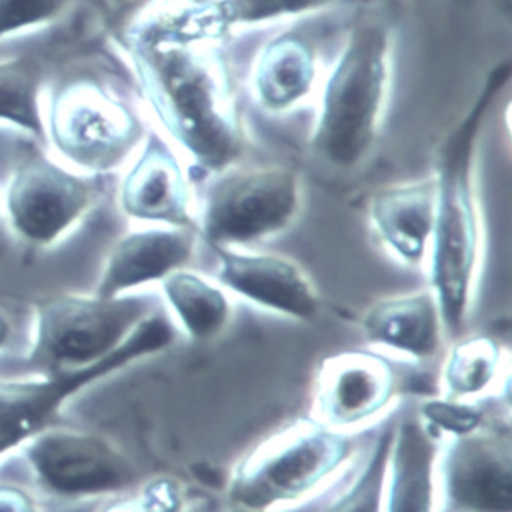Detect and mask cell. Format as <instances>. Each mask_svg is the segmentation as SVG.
<instances>
[{
  "label": "cell",
  "instance_id": "1",
  "mask_svg": "<svg viewBox=\"0 0 512 512\" xmlns=\"http://www.w3.org/2000/svg\"><path fill=\"white\" fill-rule=\"evenodd\" d=\"M124 52L162 130L198 168L216 174L238 164L242 118L210 44L160 42L128 28Z\"/></svg>",
  "mask_w": 512,
  "mask_h": 512
},
{
  "label": "cell",
  "instance_id": "2",
  "mask_svg": "<svg viewBox=\"0 0 512 512\" xmlns=\"http://www.w3.org/2000/svg\"><path fill=\"white\" fill-rule=\"evenodd\" d=\"M512 78L510 60L484 76L466 112L444 134L432 174L434 224L428 246L430 292L452 340L466 330L482 252V218L476 192V154L490 110Z\"/></svg>",
  "mask_w": 512,
  "mask_h": 512
},
{
  "label": "cell",
  "instance_id": "3",
  "mask_svg": "<svg viewBox=\"0 0 512 512\" xmlns=\"http://www.w3.org/2000/svg\"><path fill=\"white\" fill-rule=\"evenodd\" d=\"M392 74L390 30L354 24L322 84L310 148L326 166L350 172L370 156L386 110Z\"/></svg>",
  "mask_w": 512,
  "mask_h": 512
},
{
  "label": "cell",
  "instance_id": "4",
  "mask_svg": "<svg viewBox=\"0 0 512 512\" xmlns=\"http://www.w3.org/2000/svg\"><path fill=\"white\" fill-rule=\"evenodd\" d=\"M354 452V438L314 416L298 418L252 448L234 468L228 498L246 512H270L314 492Z\"/></svg>",
  "mask_w": 512,
  "mask_h": 512
},
{
  "label": "cell",
  "instance_id": "5",
  "mask_svg": "<svg viewBox=\"0 0 512 512\" xmlns=\"http://www.w3.org/2000/svg\"><path fill=\"white\" fill-rule=\"evenodd\" d=\"M44 132L58 160L86 176L124 166L148 134L140 114L94 78L68 80L46 98Z\"/></svg>",
  "mask_w": 512,
  "mask_h": 512
},
{
  "label": "cell",
  "instance_id": "6",
  "mask_svg": "<svg viewBox=\"0 0 512 512\" xmlns=\"http://www.w3.org/2000/svg\"><path fill=\"white\" fill-rule=\"evenodd\" d=\"M156 306L146 296L98 298L52 294L32 308L26 366L54 374L90 366L112 354Z\"/></svg>",
  "mask_w": 512,
  "mask_h": 512
},
{
  "label": "cell",
  "instance_id": "7",
  "mask_svg": "<svg viewBox=\"0 0 512 512\" xmlns=\"http://www.w3.org/2000/svg\"><path fill=\"white\" fill-rule=\"evenodd\" d=\"M174 326L158 308L106 358L76 370L0 378V460L52 426L64 404L98 380L166 350Z\"/></svg>",
  "mask_w": 512,
  "mask_h": 512
},
{
  "label": "cell",
  "instance_id": "8",
  "mask_svg": "<svg viewBox=\"0 0 512 512\" xmlns=\"http://www.w3.org/2000/svg\"><path fill=\"white\" fill-rule=\"evenodd\" d=\"M300 176L286 166H238L216 174L196 210L198 236L208 246L246 248L284 232L300 212Z\"/></svg>",
  "mask_w": 512,
  "mask_h": 512
},
{
  "label": "cell",
  "instance_id": "9",
  "mask_svg": "<svg viewBox=\"0 0 512 512\" xmlns=\"http://www.w3.org/2000/svg\"><path fill=\"white\" fill-rule=\"evenodd\" d=\"M94 202L92 176L46 156L22 162L4 190V212L12 232L36 248L60 242L84 220Z\"/></svg>",
  "mask_w": 512,
  "mask_h": 512
},
{
  "label": "cell",
  "instance_id": "10",
  "mask_svg": "<svg viewBox=\"0 0 512 512\" xmlns=\"http://www.w3.org/2000/svg\"><path fill=\"white\" fill-rule=\"evenodd\" d=\"M22 454L40 490L56 498L120 494L136 482L130 458L94 432L48 426L22 446Z\"/></svg>",
  "mask_w": 512,
  "mask_h": 512
},
{
  "label": "cell",
  "instance_id": "11",
  "mask_svg": "<svg viewBox=\"0 0 512 512\" xmlns=\"http://www.w3.org/2000/svg\"><path fill=\"white\" fill-rule=\"evenodd\" d=\"M120 210L144 226L186 228L198 234L192 180L176 150L148 132L118 188Z\"/></svg>",
  "mask_w": 512,
  "mask_h": 512
},
{
  "label": "cell",
  "instance_id": "12",
  "mask_svg": "<svg viewBox=\"0 0 512 512\" xmlns=\"http://www.w3.org/2000/svg\"><path fill=\"white\" fill-rule=\"evenodd\" d=\"M436 472L456 512H512V438L508 430L476 428L452 436Z\"/></svg>",
  "mask_w": 512,
  "mask_h": 512
},
{
  "label": "cell",
  "instance_id": "13",
  "mask_svg": "<svg viewBox=\"0 0 512 512\" xmlns=\"http://www.w3.org/2000/svg\"><path fill=\"white\" fill-rule=\"evenodd\" d=\"M338 0H210L206 4H182L176 10L142 16L130 24L160 42L212 44L238 28L270 24L308 16L334 6Z\"/></svg>",
  "mask_w": 512,
  "mask_h": 512
},
{
  "label": "cell",
  "instance_id": "14",
  "mask_svg": "<svg viewBox=\"0 0 512 512\" xmlns=\"http://www.w3.org/2000/svg\"><path fill=\"white\" fill-rule=\"evenodd\" d=\"M208 248L216 258V282L222 288L254 306L296 320H312L318 314L320 294L294 260L230 246Z\"/></svg>",
  "mask_w": 512,
  "mask_h": 512
},
{
  "label": "cell",
  "instance_id": "15",
  "mask_svg": "<svg viewBox=\"0 0 512 512\" xmlns=\"http://www.w3.org/2000/svg\"><path fill=\"white\" fill-rule=\"evenodd\" d=\"M396 374L392 364L376 352H340L330 356L318 374L314 418L348 430L380 414L392 400Z\"/></svg>",
  "mask_w": 512,
  "mask_h": 512
},
{
  "label": "cell",
  "instance_id": "16",
  "mask_svg": "<svg viewBox=\"0 0 512 512\" xmlns=\"http://www.w3.org/2000/svg\"><path fill=\"white\" fill-rule=\"evenodd\" d=\"M196 232L168 226L134 228L110 248L92 294L126 296L136 288L162 282L188 266L196 248Z\"/></svg>",
  "mask_w": 512,
  "mask_h": 512
},
{
  "label": "cell",
  "instance_id": "17",
  "mask_svg": "<svg viewBox=\"0 0 512 512\" xmlns=\"http://www.w3.org/2000/svg\"><path fill=\"white\" fill-rule=\"evenodd\" d=\"M438 442L418 416L394 422L382 512H434Z\"/></svg>",
  "mask_w": 512,
  "mask_h": 512
},
{
  "label": "cell",
  "instance_id": "18",
  "mask_svg": "<svg viewBox=\"0 0 512 512\" xmlns=\"http://www.w3.org/2000/svg\"><path fill=\"white\" fill-rule=\"evenodd\" d=\"M368 212L380 242L394 258L408 266L426 260L434 224L432 176L378 190Z\"/></svg>",
  "mask_w": 512,
  "mask_h": 512
},
{
  "label": "cell",
  "instance_id": "19",
  "mask_svg": "<svg viewBox=\"0 0 512 512\" xmlns=\"http://www.w3.org/2000/svg\"><path fill=\"white\" fill-rule=\"evenodd\" d=\"M366 340L414 360L434 358L442 346V318L428 290L388 296L374 302L360 320Z\"/></svg>",
  "mask_w": 512,
  "mask_h": 512
},
{
  "label": "cell",
  "instance_id": "20",
  "mask_svg": "<svg viewBox=\"0 0 512 512\" xmlns=\"http://www.w3.org/2000/svg\"><path fill=\"white\" fill-rule=\"evenodd\" d=\"M316 78L314 48L300 36L280 34L268 40L254 56L250 90L264 112L280 116L298 108L312 94Z\"/></svg>",
  "mask_w": 512,
  "mask_h": 512
},
{
  "label": "cell",
  "instance_id": "21",
  "mask_svg": "<svg viewBox=\"0 0 512 512\" xmlns=\"http://www.w3.org/2000/svg\"><path fill=\"white\" fill-rule=\"evenodd\" d=\"M160 286L168 308L190 340H212L228 326L232 306L218 282L182 268L166 276Z\"/></svg>",
  "mask_w": 512,
  "mask_h": 512
},
{
  "label": "cell",
  "instance_id": "22",
  "mask_svg": "<svg viewBox=\"0 0 512 512\" xmlns=\"http://www.w3.org/2000/svg\"><path fill=\"white\" fill-rule=\"evenodd\" d=\"M0 124L46 140L42 74L34 62L0 60Z\"/></svg>",
  "mask_w": 512,
  "mask_h": 512
},
{
  "label": "cell",
  "instance_id": "23",
  "mask_svg": "<svg viewBox=\"0 0 512 512\" xmlns=\"http://www.w3.org/2000/svg\"><path fill=\"white\" fill-rule=\"evenodd\" d=\"M500 368L502 350L494 338H456L442 368V384L446 398L464 400L482 394L498 378Z\"/></svg>",
  "mask_w": 512,
  "mask_h": 512
},
{
  "label": "cell",
  "instance_id": "24",
  "mask_svg": "<svg viewBox=\"0 0 512 512\" xmlns=\"http://www.w3.org/2000/svg\"><path fill=\"white\" fill-rule=\"evenodd\" d=\"M392 434L394 424H386L354 480L324 508V512H382Z\"/></svg>",
  "mask_w": 512,
  "mask_h": 512
},
{
  "label": "cell",
  "instance_id": "25",
  "mask_svg": "<svg viewBox=\"0 0 512 512\" xmlns=\"http://www.w3.org/2000/svg\"><path fill=\"white\" fill-rule=\"evenodd\" d=\"M74 0H0V40L42 28L66 14Z\"/></svg>",
  "mask_w": 512,
  "mask_h": 512
},
{
  "label": "cell",
  "instance_id": "26",
  "mask_svg": "<svg viewBox=\"0 0 512 512\" xmlns=\"http://www.w3.org/2000/svg\"><path fill=\"white\" fill-rule=\"evenodd\" d=\"M422 416L428 422L426 426H432L440 432L462 436L468 434L482 424V414L478 408L464 400L456 398H444V400H430L422 406Z\"/></svg>",
  "mask_w": 512,
  "mask_h": 512
},
{
  "label": "cell",
  "instance_id": "27",
  "mask_svg": "<svg viewBox=\"0 0 512 512\" xmlns=\"http://www.w3.org/2000/svg\"><path fill=\"white\" fill-rule=\"evenodd\" d=\"M144 512H182V490L172 478L150 480L138 496Z\"/></svg>",
  "mask_w": 512,
  "mask_h": 512
},
{
  "label": "cell",
  "instance_id": "28",
  "mask_svg": "<svg viewBox=\"0 0 512 512\" xmlns=\"http://www.w3.org/2000/svg\"><path fill=\"white\" fill-rule=\"evenodd\" d=\"M0 512H40L36 498L16 484L0 482Z\"/></svg>",
  "mask_w": 512,
  "mask_h": 512
},
{
  "label": "cell",
  "instance_id": "29",
  "mask_svg": "<svg viewBox=\"0 0 512 512\" xmlns=\"http://www.w3.org/2000/svg\"><path fill=\"white\" fill-rule=\"evenodd\" d=\"M98 512H144V508L138 502V498H118V500H112L110 504H106Z\"/></svg>",
  "mask_w": 512,
  "mask_h": 512
},
{
  "label": "cell",
  "instance_id": "30",
  "mask_svg": "<svg viewBox=\"0 0 512 512\" xmlns=\"http://www.w3.org/2000/svg\"><path fill=\"white\" fill-rule=\"evenodd\" d=\"M12 338V326H10V320L6 318L4 312H0V350H4L8 346Z\"/></svg>",
  "mask_w": 512,
  "mask_h": 512
},
{
  "label": "cell",
  "instance_id": "31",
  "mask_svg": "<svg viewBox=\"0 0 512 512\" xmlns=\"http://www.w3.org/2000/svg\"><path fill=\"white\" fill-rule=\"evenodd\" d=\"M178 2H182V4H206L210 0H178Z\"/></svg>",
  "mask_w": 512,
  "mask_h": 512
},
{
  "label": "cell",
  "instance_id": "32",
  "mask_svg": "<svg viewBox=\"0 0 512 512\" xmlns=\"http://www.w3.org/2000/svg\"><path fill=\"white\" fill-rule=\"evenodd\" d=\"M76 512H92V510H76Z\"/></svg>",
  "mask_w": 512,
  "mask_h": 512
}]
</instances>
